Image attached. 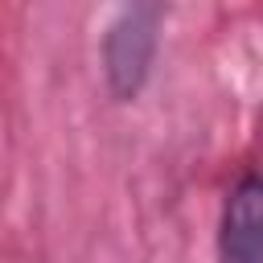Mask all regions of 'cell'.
I'll use <instances>...</instances> for the list:
<instances>
[{"label":"cell","mask_w":263,"mask_h":263,"mask_svg":"<svg viewBox=\"0 0 263 263\" xmlns=\"http://www.w3.org/2000/svg\"><path fill=\"white\" fill-rule=\"evenodd\" d=\"M160 0H127L103 29L99 62L103 82L115 103H136L152 78L156 49H160Z\"/></svg>","instance_id":"6da1fadb"},{"label":"cell","mask_w":263,"mask_h":263,"mask_svg":"<svg viewBox=\"0 0 263 263\" xmlns=\"http://www.w3.org/2000/svg\"><path fill=\"white\" fill-rule=\"evenodd\" d=\"M214 251L218 263H263V185L255 168H242L226 189Z\"/></svg>","instance_id":"7a4b0ae2"}]
</instances>
